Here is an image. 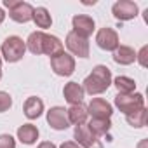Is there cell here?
<instances>
[{"label":"cell","instance_id":"27","mask_svg":"<svg viewBox=\"0 0 148 148\" xmlns=\"http://www.w3.org/2000/svg\"><path fill=\"white\" fill-rule=\"evenodd\" d=\"M37 148H58V146H56L54 143H51V141H42Z\"/></svg>","mask_w":148,"mask_h":148},{"label":"cell","instance_id":"2","mask_svg":"<svg viewBox=\"0 0 148 148\" xmlns=\"http://www.w3.org/2000/svg\"><path fill=\"white\" fill-rule=\"evenodd\" d=\"M112 86V71L108 66L105 64H96L92 68V71L84 79L82 87L84 92L96 96V94H103L105 91H108V87Z\"/></svg>","mask_w":148,"mask_h":148},{"label":"cell","instance_id":"26","mask_svg":"<svg viewBox=\"0 0 148 148\" xmlns=\"http://www.w3.org/2000/svg\"><path fill=\"white\" fill-rule=\"evenodd\" d=\"M59 148H82V146H80V145H77L75 141H64Z\"/></svg>","mask_w":148,"mask_h":148},{"label":"cell","instance_id":"14","mask_svg":"<svg viewBox=\"0 0 148 148\" xmlns=\"http://www.w3.org/2000/svg\"><path fill=\"white\" fill-rule=\"evenodd\" d=\"M73 138H75V143L80 145L82 148H89L91 145H94V143L98 141V138L92 134V131L89 129L87 124L75 125V131H73Z\"/></svg>","mask_w":148,"mask_h":148},{"label":"cell","instance_id":"31","mask_svg":"<svg viewBox=\"0 0 148 148\" xmlns=\"http://www.w3.org/2000/svg\"><path fill=\"white\" fill-rule=\"evenodd\" d=\"M0 79H2V58H0Z\"/></svg>","mask_w":148,"mask_h":148},{"label":"cell","instance_id":"4","mask_svg":"<svg viewBox=\"0 0 148 148\" xmlns=\"http://www.w3.org/2000/svg\"><path fill=\"white\" fill-rule=\"evenodd\" d=\"M4 7L9 9V18L16 23H28L33 16V7L21 0H4Z\"/></svg>","mask_w":148,"mask_h":148},{"label":"cell","instance_id":"24","mask_svg":"<svg viewBox=\"0 0 148 148\" xmlns=\"http://www.w3.org/2000/svg\"><path fill=\"white\" fill-rule=\"evenodd\" d=\"M0 148H16V139L11 134H0Z\"/></svg>","mask_w":148,"mask_h":148},{"label":"cell","instance_id":"21","mask_svg":"<svg viewBox=\"0 0 148 148\" xmlns=\"http://www.w3.org/2000/svg\"><path fill=\"white\" fill-rule=\"evenodd\" d=\"M146 119H148V110L145 106L139 108V110H136V112H132V113H129V115H125L127 124L132 125V127H136V129L145 127L146 125Z\"/></svg>","mask_w":148,"mask_h":148},{"label":"cell","instance_id":"17","mask_svg":"<svg viewBox=\"0 0 148 148\" xmlns=\"http://www.w3.org/2000/svg\"><path fill=\"white\" fill-rule=\"evenodd\" d=\"M66 115H68V120L70 124L73 125H80V124H86L89 113H87V106L86 105H70V108L66 110Z\"/></svg>","mask_w":148,"mask_h":148},{"label":"cell","instance_id":"18","mask_svg":"<svg viewBox=\"0 0 148 148\" xmlns=\"http://www.w3.org/2000/svg\"><path fill=\"white\" fill-rule=\"evenodd\" d=\"M18 139L25 145H33L38 139V129L33 124H23L18 127Z\"/></svg>","mask_w":148,"mask_h":148},{"label":"cell","instance_id":"9","mask_svg":"<svg viewBox=\"0 0 148 148\" xmlns=\"http://www.w3.org/2000/svg\"><path fill=\"white\" fill-rule=\"evenodd\" d=\"M138 4H134L132 0H119L112 7V14L119 21H131L138 16Z\"/></svg>","mask_w":148,"mask_h":148},{"label":"cell","instance_id":"29","mask_svg":"<svg viewBox=\"0 0 148 148\" xmlns=\"http://www.w3.org/2000/svg\"><path fill=\"white\" fill-rule=\"evenodd\" d=\"M89 148H103V145H101L99 141H96V143H94V145H91Z\"/></svg>","mask_w":148,"mask_h":148},{"label":"cell","instance_id":"22","mask_svg":"<svg viewBox=\"0 0 148 148\" xmlns=\"http://www.w3.org/2000/svg\"><path fill=\"white\" fill-rule=\"evenodd\" d=\"M113 86L117 87L119 94H131V92H134V89H136L134 79L125 77V75H119V77L113 80Z\"/></svg>","mask_w":148,"mask_h":148},{"label":"cell","instance_id":"28","mask_svg":"<svg viewBox=\"0 0 148 148\" xmlns=\"http://www.w3.org/2000/svg\"><path fill=\"white\" fill-rule=\"evenodd\" d=\"M4 19H5V12H4L2 9H0V25L4 23Z\"/></svg>","mask_w":148,"mask_h":148},{"label":"cell","instance_id":"19","mask_svg":"<svg viewBox=\"0 0 148 148\" xmlns=\"http://www.w3.org/2000/svg\"><path fill=\"white\" fill-rule=\"evenodd\" d=\"M87 125H89V129L92 131V134H94L96 138L106 136V134L110 132V129H112L110 119H91V122H89Z\"/></svg>","mask_w":148,"mask_h":148},{"label":"cell","instance_id":"5","mask_svg":"<svg viewBox=\"0 0 148 148\" xmlns=\"http://www.w3.org/2000/svg\"><path fill=\"white\" fill-rule=\"evenodd\" d=\"M115 106L124 113L129 115L139 108L145 106V98L139 92H131V94H117L115 96Z\"/></svg>","mask_w":148,"mask_h":148},{"label":"cell","instance_id":"30","mask_svg":"<svg viewBox=\"0 0 148 148\" xmlns=\"http://www.w3.org/2000/svg\"><path fill=\"white\" fill-rule=\"evenodd\" d=\"M145 146H146V139H145V141H141V143L138 145V148H145Z\"/></svg>","mask_w":148,"mask_h":148},{"label":"cell","instance_id":"7","mask_svg":"<svg viewBox=\"0 0 148 148\" xmlns=\"http://www.w3.org/2000/svg\"><path fill=\"white\" fill-rule=\"evenodd\" d=\"M68 51L73 56H79V58H89V38H84L80 35H77L75 32H70L66 35L64 40Z\"/></svg>","mask_w":148,"mask_h":148},{"label":"cell","instance_id":"12","mask_svg":"<svg viewBox=\"0 0 148 148\" xmlns=\"http://www.w3.org/2000/svg\"><path fill=\"white\" fill-rule=\"evenodd\" d=\"M87 113L92 119H110L112 113H113V108H112V105L106 99H103V98H92L91 103L87 105Z\"/></svg>","mask_w":148,"mask_h":148},{"label":"cell","instance_id":"6","mask_svg":"<svg viewBox=\"0 0 148 148\" xmlns=\"http://www.w3.org/2000/svg\"><path fill=\"white\" fill-rule=\"evenodd\" d=\"M51 68L59 77H70L71 73L75 71V59H73L71 54L63 51V52L51 58Z\"/></svg>","mask_w":148,"mask_h":148},{"label":"cell","instance_id":"10","mask_svg":"<svg viewBox=\"0 0 148 148\" xmlns=\"http://www.w3.org/2000/svg\"><path fill=\"white\" fill-rule=\"evenodd\" d=\"M71 25H73V30L71 32H75L77 35L84 37V38H89L96 28V23L91 16L87 14H77V16H73L71 19Z\"/></svg>","mask_w":148,"mask_h":148},{"label":"cell","instance_id":"11","mask_svg":"<svg viewBox=\"0 0 148 148\" xmlns=\"http://www.w3.org/2000/svg\"><path fill=\"white\" fill-rule=\"evenodd\" d=\"M47 124L54 129V131H64L68 129L71 124L68 120V115H66V110L63 106H52L49 112H47Z\"/></svg>","mask_w":148,"mask_h":148},{"label":"cell","instance_id":"25","mask_svg":"<svg viewBox=\"0 0 148 148\" xmlns=\"http://www.w3.org/2000/svg\"><path fill=\"white\" fill-rule=\"evenodd\" d=\"M146 52H148V45H143L139 52H136V61L141 66H146Z\"/></svg>","mask_w":148,"mask_h":148},{"label":"cell","instance_id":"16","mask_svg":"<svg viewBox=\"0 0 148 148\" xmlns=\"http://www.w3.org/2000/svg\"><path fill=\"white\" fill-rule=\"evenodd\" d=\"M23 112H25V117L30 119V120L38 119L42 115V112H44V101L40 98H37V96H32V98H28L25 101Z\"/></svg>","mask_w":148,"mask_h":148},{"label":"cell","instance_id":"8","mask_svg":"<svg viewBox=\"0 0 148 148\" xmlns=\"http://www.w3.org/2000/svg\"><path fill=\"white\" fill-rule=\"evenodd\" d=\"M96 44L99 49L103 51H115L120 42H119V33L110 28V26H105V28H99L98 33H96Z\"/></svg>","mask_w":148,"mask_h":148},{"label":"cell","instance_id":"15","mask_svg":"<svg viewBox=\"0 0 148 148\" xmlns=\"http://www.w3.org/2000/svg\"><path fill=\"white\" fill-rule=\"evenodd\" d=\"M113 61L117 64H122V66L132 64L136 61V51L132 47H129V45H119L113 51Z\"/></svg>","mask_w":148,"mask_h":148},{"label":"cell","instance_id":"3","mask_svg":"<svg viewBox=\"0 0 148 148\" xmlns=\"http://www.w3.org/2000/svg\"><path fill=\"white\" fill-rule=\"evenodd\" d=\"M2 56L7 63H18L19 59H23L25 52H26V44L23 42L21 37L18 35H11L2 42Z\"/></svg>","mask_w":148,"mask_h":148},{"label":"cell","instance_id":"20","mask_svg":"<svg viewBox=\"0 0 148 148\" xmlns=\"http://www.w3.org/2000/svg\"><path fill=\"white\" fill-rule=\"evenodd\" d=\"M32 21L38 26V28H51V25H52V18H51V14H49V11L45 9V7H37V9H33V16H32Z\"/></svg>","mask_w":148,"mask_h":148},{"label":"cell","instance_id":"13","mask_svg":"<svg viewBox=\"0 0 148 148\" xmlns=\"http://www.w3.org/2000/svg\"><path fill=\"white\" fill-rule=\"evenodd\" d=\"M63 96H64V99L70 105H80L84 101L86 92H84L82 84H79V82H68L63 87Z\"/></svg>","mask_w":148,"mask_h":148},{"label":"cell","instance_id":"23","mask_svg":"<svg viewBox=\"0 0 148 148\" xmlns=\"http://www.w3.org/2000/svg\"><path fill=\"white\" fill-rule=\"evenodd\" d=\"M12 106V98L7 94V92H4V91H0V113H4V112H7L9 108Z\"/></svg>","mask_w":148,"mask_h":148},{"label":"cell","instance_id":"1","mask_svg":"<svg viewBox=\"0 0 148 148\" xmlns=\"http://www.w3.org/2000/svg\"><path fill=\"white\" fill-rule=\"evenodd\" d=\"M25 44H26V49L30 52L37 54V56L38 54H47V56L52 58V56H56V54L64 51L63 42L58 37L49 35L45 32H33V33H30V37H28V40Z\"/></svg>","mask_w":148,"mask_h":148}]
</instances>
